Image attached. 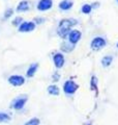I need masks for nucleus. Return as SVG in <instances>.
Returning <instances> with one entry per match:
<instances>
[{
    "label": "nucleus",
    "mask_w": 118,
    "mask_h": 125,
    "mask_svg": "<svg viewBox=\"0 0 118 125\" xmlns=\"http://www.w3.org/2000/svg\"><path fill=\"white\" fill-rule=\"evenodd\" d=\"M53 6V1L52 0H39L38 4H37V10L45 11L50 10Z\"/></svg>",
    "instance_id": "obj_3"
},
{
    "label": "nucleus",
    "mask_w": 118,
    "mask_h": 125,
    "mask_svg": "<svg viewBox=\"0 0 118 125\" xmlns=\"http://www.w3.org/2000/svg\"><path fill=\"white\" fill-rule=\"evenodd\" d=\"M26 101H27V97H26V96L19 97V98L15 99V100L13 101V103H11L10 106L14 107V108H16V109H20V108H22L23 106H24V104H25Z\"/></svg>",
    "instance_id": "obj_5"
},
{
    "label": "nucleus",
    "mask_w": 118,
    "mask_h": 125,
    "mask_svg": "<svg viewBox=\"0 0 118 125\" xmlns=\"http://www.w3.org/2000/svg\"><path fill=\"white\" fill-rule=\"evenodd\" d=\"M39 124V120L38 119H32V120H30V121H28L25 125H38Z\"/></svg>",
    "instance_id": "obj_18"
},
{
    "label": "nucleus",
    "mask_w": 118,
    "mask_h": 125,
    "mask_svg": "<svg viewBox=\"0 0 118 125\" xmlns=\"http://www.w3.org/2000/svg\"><path fill=\"white\" fill-rule=\"evenodd\" d=\"M73 5H74V2L72 0H62V1L59 3L58 6L61 10H68L72 9Z\"/></svg>",
    "instance_id": "obj_10"
},
{
    "label": "nucleus",
    "mask_w": 118,
    "mask_h": 125,
    "mask_svg": "<svg viewBox=\"0 0 118 125\" xmlns=\"http://www.w3.org/2000/svg\"><path fill=\"white\" fill-rule=\"evenodd\" d=\"M61 49L63 50V51H70V50L74 49V46L70 45V43H64V44L61 45Z\"/></svg>",
    "instance_id": "obj_13"
},
{
    "label": "nucleus",
    "mask_w": 118,
    "mask_h": 125,
    "mask_svg": "<svg viewBox=\"0 0 118 125\" xmlns=\"http://www.w3.org/2000/svg\"><path fill=\"white\" fill-rule=\"evenodd\" d=\"M117 47H118V44H117Z\"/></svg>",
    "instance_id": "obj_21"
},
{
    "label": "nucleus",
    "mask_w": 118,
    "mask_h": 125,
    "mask_svg": "<svg viewBox=\"0 0 118 125\" xmlns=\"http://www.w3.org/2000/svg\"><path fill=\"white\" fill-rule=\"evenodd\" d=\"M8 81H9V83L17 87V85H21L24 83V78L22 76H19V75H14L8 78Z\"/></svg>",
    "instance_id": "obj_8"
},
{
    "label": "nucleus",
    "mask_w": 118,
    "mask_h": 125,
    "mask_svg": "<svg viewBox=\"0 0 118 125\" xmlns=\"http://www.w3.org/2000/svg\"><path fill=\"white\" fill-rule=\"evenodd\" d=\"M48 91H49V93L51 94V95H58L59 94V90H58V88L56 87V85H51V87H49Z\"/></svg>",
    "instance_id": "obj_14"
},
{
    "label": "nucleus",
    "mask_w": 118,
    "mask_h": 125,
    "mask_svg": "<svg viewBox=\"0 0 118 125\" xmlns=\"http://www.w3.org/2000/svg\"><path fill=\"white\" fill-rule=\"evenodd\" d=\"M13 23H14V25H19V24H21V23H22V18H16L15 21H14Z\"/></svg>",
    "instance_id": "obj_20"
},
{
    "label": "nucleus",
    "mask_w": 118,
    "mask_h": 125,
    "mask_svg": "<svg viewBox=\"0 0 118 125\" xmlns=\"http://www.w3.org/2000/svg\"><path fill=\"white\" fill-rule=\"evenodd\" d=\"M9 121V116L5 113H0V122H7Z\"/></svg>",
    "instance_id": "obj_16"
},
{
    "label": "nucleus",
    "mask_w": 118,
    "mask_h": 125,
    "mask_svg": "<svg viewBox=\"0 0 118 125\" xmlns=\"http://www.w3.org/2000/svg\"><path fill=\"white\" fill-rule=\"evenodd\" d=\"M77 89H78V85L72 80L66 81L64 84V92L66 94H73L77 91Z\"/></svg>",
    "instance_id": "obj_7"
},
{
    "label": "nucleus",
    "mask_w": 118,
    "mask_h": 125,
    "mask_svg": "<svg viewBox=\"0 0 118 125\" xmlns=\"http://www.w3.org/2000/svg\"><path fill=\"white\" fill-rule=\"evenodd\" d=\"M68 41L72 44H76L77 42H79V40L81 39V32L79 30H70L68 32Z\"/></svg>",
    "instance_id": "obj_6"
},
{
    "label": "nucleus",
    "mask_w": 118,
    "mask_h": 125,
    "mask_svg": "<svg viewBox=\"0 0 118 125\" xmlns=\"http://www.w3.org/2000/svg\"><path fill=\"white\" fill-rule=\"evenodd\" d=\"M77 23L78 22L75 20V19H64V20H62L60 22V24H59V26H58V30H57L58 34L61 38H65L70 31L69 30L70 27L75 26Z\"/></svg>",
    "instance_id": "obj_1"
},
{
    "label": "nucleus",
    "mask_w": 118,
    "mask_h": 125,
    "mask_svg": "<svg viewBox=\"0 0 118 125\" xmlns=\"http://www.w3.org/2000/svg\"><path fill=\"white\" fill-rule=\"evenodd\" d=\"M13 13H14V11H13V10H11V9H8V10H6V13L4 14V18H5V19H7V18H9V17H10V16H11V15H13Z\"/></svg>",
    "instance_id": "obj_19"
},
{
    "label": "nucleus",
    "mask_w": 118,
    "mask_h": 125,
    "mask_svg": "<svg viewBox=\"0 0 118 125\" xmlns=\"http://www.w3.org/2000/svg\"><path fill=\"white\" fill-rule=\"evenodd\" d=\"M101 62H103V65L105 66V67H107V66H109L112 62V57L111 56H106V57L103 58Z\"/></svg>",
    "instance_id": "obj_17"
},
{
    "label": "nucleus",
    "mask_w": 118,
    "mask_h": 125,
    "mask_svg": "<svg viewBox=\"0 0 118 125\" xmlns=\"http://www.w3.org/2000/svg\"><path fill=\"white\" fill-rule=\"evenodd\" d=\"M106 46V41L105 39L101 38V37H97L95 39H93L92 42H91V48L93 50H98V49H101L103 47Z\"/></svg>",
    "instance_id": "obj_2"
},
{
    "label": "nucleus",
    "mask_w": 118,
    "mask_h": 125,
    "mask_svg": "<svg viewBox=\"0 0 118 125\" xmlns=\"http://www.w3.org/2000/svg\"><path fill=\"white\" fill-rule=\"evenodd\" d=\"M53 60H54V64H55V66H56L57 68H61L62 66H63V64H64V57H63V55H62L61 53H56L54 55Z\"/></svg>",
    "instance_id": "obj_9"
},
{
    "label": "nucleus",
    "mask_w": 118,
    "mask_h": 125,
    "mask_svg": "<svg viewBox=\"0 0 118 125\" xmlns=\"http://www.w3.org/2000/svg\"><path fill=\"white\" fill-rule=\"evenodd\" d=\"M36 70H37V64H33V65H31V67L28 69L27 75H28V76H33Z\"/></svg>",
    "instance_id": "obj_12"
},
{
    "label": "nucleus",
    "mask_w": 118,
    "mask_h": 125,
    "mask_svg": "<svg viewBox=\"0 0 118 125\" xmlns=\"http://www.w3.org/2000/svg\"><path fill=\"white\" fill-rule=\"evenodd\" d=\"M34 28H35V24L33 22H23L19 25V31H21V32L32 31Z\"/></svg>",
    "instance_id": "obj_4"
},
{
    "label": "nucleus",
    "mask_w": 118,
    "mask_h": 125,
    "mask_svg": "<svg viewBox=\"0 0 118 125\" xmlns=\"http://www.w3.org/2000/svg\"><path fill=\"white\" fill-rule=\"evenodd\" d=\"M117 2H118V0H117Z\"/></svg>",
    "instance_id": "obj_22"
},
{
    "label": "nucleus",
    "mask_w": 118,
    "mask_h": 125,
    "mask_svg": "<svg viewBox=\"0 0 118 125\" xmlns=\"http://www.w3.org/2000/svg\"><path fill=\"white\" fill-rule=\"evenodd\" d=\"M29 10V2L27 1H21L17 6V10L19 13H23V11H27Z\"/></svg>",
    "instance_id": "obj_11"
},
{
    "label": "nucleus",
    "mask_w": 118,
    "mask_h": 125,
    "mask_svg": "<svg viewBox=\"0 0 118 125\" xmlns=\"http://www.w3.org/2000/svg\"><path fill=\"white\" fill-rule=\"evenodd\" d=\"M91 10H92V6L90 4H83V6H82V9H81L83 14H89L90 11H91Z\"/></svg>",
    "instance_id": "obj_15"
}]
</instances>
